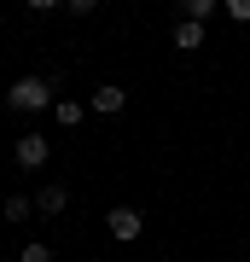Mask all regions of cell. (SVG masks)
Segmentation results:
<instances>
[{"mask_svg":"<svg viewBox=\"0 0 250 262\" xmlns=\"http://www.w3.org/2000/svg\"><path fill=\"white\" fill-rule=\"evenodd\" d=\"M6 99H12V111H47V105H53V88H47L41 76H24Z\"/></svg>","mask_w":250,"mask_h":262,"instance_id":"cell-1","label":"cell"},{"mask_svg":"<svg viewBox=\"0 0 250 262\" xmlns=\"http://www.w3.org/2000/svg\"><path fill=\"white\" fill-rule=\"evenodd\" d=\"M105 227H111V239H140V210H128V204H117L111 215H105Z\"/></svg>","mask_w":250,"mask_h":262,"instance_id":"cell-2","label":"cell"},{"mask_svg":"<svg viewBox=\"0 0 250 262\" xmlns=\"http://www.w3.org/2000/svg\"><path fill=\"white\" fill-rule=\"evenodd\" d=\"M47 134H18V169H41L47 163Z\"/></svg>","mask_w":250,"mask_h":262,"instance_id":"cell-3","label":"cell"},{"mask_svg":"<svg viewBox=\"0 0 250 262\" xmlns=\"http://www.w3.org/2000/svg\"><path fill=\"white\" fill-rule=\"evenodd\" d=\"M122 105H128V94H122V88H117V82H105V88H99V94H93V99H87V111H99V117H117V111H122Z\"/></svg>","mask_w":250,"mask_h":262,"instance_id":"cell-4","label":"cell"},{"mask_svg":"<svg viewBox=\"0 0 250 262\" xmlns=\"http://www.w3.org/2000/svg\"><path fill=\"white\" fill-rule=\"evenodd\" d=\"M175 47H180V53H192V47H204V24H192V18H180V24H175Z\"/></svg>","mask_w":250,"mask_h":262,"instance_id":"cell-5","label":"cell"},{"mask_svg":"<svg viewBox=\"0 0 250 262\" xmlns=\"http://www.w3.org/2000/svg\"><path fill=\"white\" fill-rule=\"evenodd\" d=\"M53 117L64 122V128H76V122L87 117V105H76V99H58V105H53Z\"/></svg>","mask_w":250,"mask_h":262,"instance_id":"cell-6","label":"cell"},{"mask_svg":"<svg viewBox=\"0 0 250 262\" xmlns=\"http://www.w3.org/2000/svg\"><path fill=\"white\" fill-rule=\"evenodd\" d=\"M35 210H41V215H58V210H64V187H41Z\"/></svg>","mask_w":250,"mask_h":262,"instance_id":"cell-7","label":"cell"},{"mask_svg":"<svg viewBox=\"0 0 250 262\" xmlns=\"http://www.w3.org/2000/svg\"><path fill=\"white\" fill-rule=\"evenodd\" d=\"M186 18H192V24H210L215 18V0H186Z\"/></svg>","mask_w":250,"mask_h":262,"instance_id":"cell-8","label":"cell"},{"mask_svg":"<svg viewBox=\"0 0 250 262\" xmlns=\"http://www.w3.org/2000/svg\"><path fill=\"white\" fill-rule=\"evenodd\" d=\"M29 210H35V204H29V198H24V192H18V198H6V222H24V215H29Z\"/></svg>","mask_w":250,"mask_h":262,"instance_id":"cell-9","label":"cell"},{"mask_svg":"<svg viewBox=\"0 0 250 262\" xmlns=\"http://www.w3.org/2000/svg\"><path fill=\"white\" fill-rule=\"evenodd\" d=\"M227 18L233 24H250V0H227Z\"/></svg>","mask_w":250,"mask_h":262,"instance_id":"cell-10","label":"cell"},{"mask_svg":"<svg viewBox=\"0 0 250 262\" xmlns=\"http://www.w3.org/2000/svg\"><path fill=\"white\" fill-rule=\"evenodd\" d=\"M18 262H53V251H47V245H24V256Z\"/></svg>","mask_w":250,"mask_h":262,"instance_id":"cell-11","label":"cell"}]
</instances>
